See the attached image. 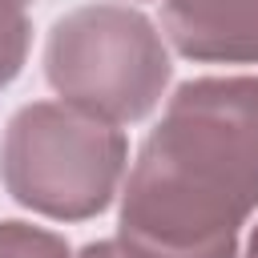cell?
<instances>
[{
  "label": "cell",
  "instance_id": "cell-1",
  "mask_svg": "<svg viewBox=\"0 0 258 258\" xmlns=\"http://www.w3.org/2000/svg\"><path fill=\"white\" fill-rule=\"evenodd\" d=\"M258 210V129L242 77L181 81L137 149L117 234L145 258H242Z\"/></svg>",
  "mask_w": 258,
  "mask_h": 258
},
{
  "label": "cell",
  "instance_id": "cell-2",
  "mask_svg": "<svg viewBox=\"0 0 258 258\" xmlns=\"http://www.w3.org/2000/svg\"><path fill=\"white\" fill-rule=\"evenodd\" d=\"M129 165L125 133L69 101L20 105L0 137V181L8 198L52 222L105 214Z\"/></svg>",
  "mask_w": 258,
  "mask_h": 258
},
{
  "label": "cell",
  "instance_id": "cell-3",
  "mask_svg": "<svg viewBox=\"0 0 258 258\" xmlns=\"http://www.w3.org/2000/svg\"><path fill=\"white\" fill-rule=\"evenodd\" d=\"M44 81L60 101L129 125L161 105L173 60L145 12L129 4H81L48 28Z\"/></svg>",
  "mask_w": 258,
  "mask_h": 258
},
{
  "label": "cell",
  "instance_id": "cell-4",
  "mask_svg": "<svg viewBox=\"0 0 258 258\" xmlns=\"http://www.w3.org/2000/svg\"><path fill=\"white\" fill-rule=\"evenodd\" d=\"M161 28L194 64H258V0H161Z\"/></svg>",
  "mask_w": 258,
  "mask_h": 258
},
{
  "label": "cell",
  "instance_id": "cell-5",
  "mask_svg": "<svg viewBox=\"0 0 258 258\" xmlns=\"http://www.w3.org/2000/svg\"><path fill=\"white\" fill-rule=\"evenodd\" d=\"M28 4L32 0H0V89H8L28 60V44H32Z\"/></svg>",
  "mask_w": 258,
  "mask_h": 258
},
{
  "label": "cell",
  "instance_id": "cell-6",
  "mask_svg": "<svg viewBox=\"0 0 258 258\" xmlns=\"http://www.w3.org/2000/svg\"><path fill=\"white\" fill-rule=\"evenodd\" d=\"M0 258H73V250L60 234L8 218L0 222Z\"/></svg>",
  "mask_w": 258,
  "mask_h": 258
},
{
  "label": "cell",
  "instance_id": "cell-7",
  "mask_svg": "<svg viewBox=\"0 0 258 258\" xmlns=\"http://www.w3.org/2000/svg\"><path fill=\"white\" fill-rule=\"evenodd\" d=\"M77 258H145V254H141V250H133V246L117 234V238H97V242L81 246V250H77Z\"/></svg>",
  "mask_w": 258,
  "mask_h": 258
},
{
  "label": "cell",
  "instance_id": "cell-8",
  "mask_svg": "<svg viewBox=\"0 0 258 258\" xmlns=\"http://www.w3.org/2000/svg\"><path fill=\"white\" fill-rule=\"evenodd\" d=\"M242 97H246L250 121H254V129H258V77H242Z\"/></svg>",
  "mask_w": 258,
  "mask_h": 258
},
{
  "label": "cell",
  "instance_id": "cell-9",
  "mask_svg": "<svg viewBox=\"0 0 258 258\" xmlns=\"http://www.w3.org/2000/svg\"><path fill=\"white\" fill-rule=\"evenodd\" d=\"M242 258H258V226L250 230V242H246V254Z\"/></svg>",
  "mask_w": 258,
  "mask_h": 258
}]
</instances>
